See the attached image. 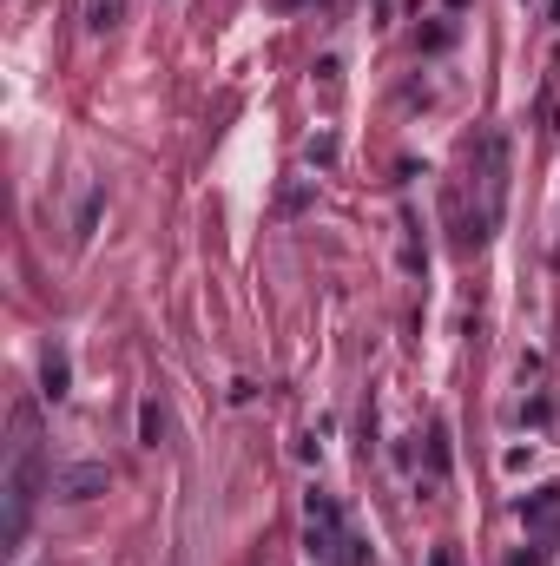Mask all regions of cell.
Listing matches in <instances>:
<instances>
[{"label": "cell", "mask_w": 560, "mask_h": 566, "mask_svg": "<svg viewBox=\"0 0 560 566\" xmlns=\"http://www.w3.org/2000/svg\"><path fill=\"white\" fill-rule=\"evenodd\" d=\"M33 455H20L14 461V481H7V540H20L27 534V514H33Z\"/></svg>", "instance_id": "cell-1"}, {"label": "cell", "mask_w": 560, "mask_h": 566, "mask_svg": "<svg viewBox=\"0 0 560 566\" xmlns=\"http://www.w3.org/2000/svg\"><path fill=\"white\" fill-rule=\"evenodd\" d=\"M106 481L112 474L99 468V461H73V468L53 474V494H60V501H93V494H106Z\"/></svg>", "instance_id": "cell-2"}, {"label": "cell", "mask_w": 560, "mask_h": 566, "mask_svg": "<svg viewBox=\"0 0 560 566\" xmlns=\"http://www.w3.org/2000/svg\"><path fill=\"white\" fill-rule=\"evenodd\" d=\"M310 553H330L336 547V527H343V520H336V501L330 494H310Z\"/></svg>", "instance_id": "cell-3"}, {"label": "cell", "mask_w": 560, "mask_h": 566, "mask_svg": "<svg viewBox=\"0 0 560 566\" xmlns=\"http://www.w3.org/2000/svg\"><path fill=\"white\" fill-rule=\"evenodd\" d=\"M132 0H86V33H119Z\"/></svg>", "instance_id": "cell-4"}, {"label": "cell", "mask_w": 560, "mask_h": 566, "mask_svg": "<svg viewBox=\"0 0 560 566\" xmlns=\"http://www.w3.org/2000/svg\"><path fill=\"white\" fill-rule=\"evenodd\" d=\"M139 441H145V448H159V441H165V409H159V402H139Z\"/></svg>", "instance_id": "cell-5"}, {"label": "cell", "mask_w": 560, "mask_h": 566, "mask_svg": "<svg viewBox=\"0 0 560 566\" xmlns=\"http://www.w3.org/2000/svg\"><path fill=\"white\" fill-rule=\"evenodd\" d=\"M304 158H310V165H336V139H330V132H317V139L304 145Z\"/></svg>", "instance_id": "cell-6"}, {"label": "cell", "mask_w": 560, "mask_h": 566, "mask_svg": "<svg viewBox=\"0 0 560 566\" xmlns=\"http://www.w3.org/2000/svg\"><path fill=\"white\" fill-rule=\"evenodd\" d=\"M521 514H528V520H554V514H560V488H547L541 501H528Z\"/></svg>", "instance_id": "cell-7"}, {"label": "cell", "mask_w": 560, "mask_h": 566, "mask_svg": "<svg viewBox=\"0 0 560 566\" xmlns=\"http://www.w3.org/2000/svg\"><path fill=\"white\" fill-rule=\"evenodd\" d=\"M47 395H53V402L66 395V356H47Z\"/></svg>", "instance_id": "cell-8"}]
</instances>
